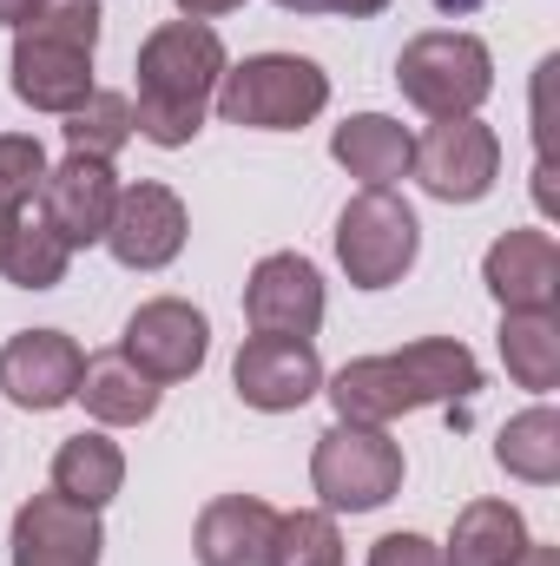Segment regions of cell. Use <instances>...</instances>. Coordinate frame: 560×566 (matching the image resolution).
<instances>
[{
	"label": "cell",
	"instance_id": "cell-22",
	"mask_svg": "<svg viewBox=\"0 0 560 566\" xmlns=\"http://www.w3.org/2000/svg\"><path fill=\"white\" fill-rule=\"evenodd\" d=\"M501 363L521 389L548 396L560 382V316L554 310H501Z\"/></svg>",
	"mask_w": 560,
	"mask_h": 566
},
{
	"label": "cell",
	"instance_id": "cell-9",
	"mask_svg": "<svg viewBox=\"0 0 560 566\" xmlns=\"http://www.w3.org/2000/svg\"><path fill=\"white\" fill-rule=\"evenodd\" d=\"M33 205H40L46 231L66 251H86V244H106V224H113V205H120V178H113L106 158L66 151L60 165H46V185H40Z\"/></svg>",
	"mask_w": 560,
	"mask_h": 566
},
{
	"label": "cell",
	"instance_id": "cell-8",
	"mask_svg": "<svg viewBox=\"0 0 560 566\" xmlns=\"http://www.w3.org/2000/svg\"><path fill=\"white\" fill-rule=\"evenodd\" d=\"M205 349H211V323L185 296H152L120 329V356L139 369L145 382H158V389L165 382H191L205 369Z\"/></svg>",
	"mask_w": 560,
	"mask_h": 566
},
{
	"label": "cell",
	"instance_id": "cell-21",
	"mask_svg": "<svg viewBox=\"0 0 560 566\" xmlns=\"http://www.w3.org/2000/svg\"><path fill=\"white\" fill-rule=\"evenodd\" d=\"M120 488H126L120 441H106L100 428H80V434L60 441V454H53V494L80 501V507H106Z\"/></svg>",
	"mask_w": 560,
	"mask_h": 566
},
{
	"label": "cell",
	"instance_id": "cell-18",
	"mask_svg": "<svg viewBox=\"0 0 560 566\" xmlns=\"http://www.w3.org/2000/svg\"><path fill=\"white\" fill-rule=\"evenodd\" d=\"M409 151H416L409 126H396L390 113H356L330 133V158L350 178H363V191H390L396 178H409Z\"/></svg>",
	"mask_w": 560,
	"mask_h": 566
},
{
	"label": "cell",
	"instance_id": "cell-24",
	"mask_svg": "<svg viewBox=\"0 0 560 566\" xmlns=\"http://www.w3.org/2000/svg\"><path fill=\"white\" fill-rule=\"evenodd\" d=\"M133 139V99L126 93H100L93 86V99L80 106V113H66V151H86V158H120Z\"/></svg>",
	"mask_w": 560,
	"mask_h": 566
},
{
	"label": "cell",
	"instance_id": "cell-25",
	"mask_svg": "<svg viewBox=\"0 0 560 566\" xmlns=\"http://www.w3.org/2000/svg\"><path fill=\"white\" fill-rule=\"evenodd\" d=\"M66 264H73V251L46 231V218H20V231H13V244H7L0 277L13 283V290H53V283L66 277Z\"/></svg>",
	"mask_w": 560,
	"mask_h": 566
},
{
	"label": "cell",
	"instance_id": "cell-30",
	"mask_svg": "<svg viewBox=\"0 0 560 566\" xmlns=\"http://www.w3.org/2000/svg\"><path fill=\"white\" fill-rule=\"evenodd\" d=\"M271 7H283V13H350V20H370L390 0H271Z\"/></svg>",
	"mask_w": 560,
	"mask_h": 566
},
{
	"label": "cell",
	"instance_id": "cell-1",
	"mask_svg": "<svg viewBox=\"0 0 560 566\" xmlns=\"http://www.w3.org/2000/svg\"><path fill=\"white\" fill-rule=\"evenodd\" d=\"M475 389H481V363L455 336H422L390 356H356L323 382V396L336 402V422L370 428H390L396 416L442 409V402H468Z\"/></svg>",
	"mask_w": 560,
	"mask_h": 566
},
{
	"label": "cell",
	"instance_id": "cell-7",
	"mask_svg": "<svg viewBox=\"0 0 560 566\" xmlns=\"http://www.w3.org/2000/svg\"><path fill=\"white\" fill-rule=\"evenodd\" d=\"M409 171L442 205H481L495 191V178H501V139L475 113L468 119H435L409 151Z\"/></svg>",
	"mask_w": 560,
	"mask_h": 566
},
{
	"label": "cell",
	"instance_id": "cell-15",
	"mask_svg": "<svg viewBox=\"0 0 560 566\" xmlns=\"http://www.w3.org/2000/svg\"><path fill=\"white\" fill-rule=\"evenodd\" d=\"M481 283L501 310H554L560 303V244L548 231H501L481 258Z\"/></svg>",
	"mask_w": 560,
	"mask_h": 566
},
{
	"label": "cell",
	"instance_id": "cell-5",
	"mask_svg": "<svg viewBox=\"0 0 560 566\" xmlns=\"http://www.w3.org/2000/svg\"><path fill=\"white\" fill-rule=\"evenodd\" d=\"M396 86L428 119H468L495 93V53L475 33H416L396 60Z\"/></svg>",
	"mask_w": 560,
	"mask_h": 566
},
{
	"label": "cell",
	"instance_id": "cell-16",
	"mask_svg": "<svg viewBox=\"0 0 560 566\" xmlns=\"http://www.w3.org/2000/svg\"><path fill=\"white\" fill-rule=\"evenodd\" d=\"M198 566H271L278 547V507L258 494H218L198 514Z\"/></svg>",
	"mask_w": 560,
	"mask_h": 566
},
{
	"label": "cell",
	"instance_id": "cell-34",
	"mask_svg": "<svg viewBox=\"0 0 560 566\" xmlns=\"http://www.w3.org/2000/svg\"><path fill=\"white\" fill-rule=\"evenodd\" d=\"M27 7H33V0H0V27H20V20H27Z\"/></svg>",
	"mask_w": 560,
	"mask_h": 566
},
{
	"label": "cell",
	"instance_id": "cell-14",
	"mask_svg": "<svg viewBox=\"0 0 560 566\" xmlns=\"http://www.w3.org/2000/svg\"><path fill=\"white\" fill-rule=\"evenodd\" d=\"M100 507H80L66 494H33L13 514V566H100Z\"/></svg>",
	"mask_w": 560,
	"mask_h": 566
},
{
	"label": "cell",
	"instance_id": "cell-27",
	"mask_svg": "<svg viewBox=\"0 0 560 566\" xmlns=\"http://www.w3.org/2000/svg\"><path fill=\"white\" fill-rule=\"evenodd\" d=\"M13 33L93 53V46H100V0H33V7H27V20H20Z\"/></svg>",
	"mask_w": 560,
	"mask_h": 566
},
{
	"label": "cell",
	"instance_id": "cell-23",
	"mask_svg": "<svg viewBox=\"0 0 560 566\" xmlns=\"http://www.w3.org/2000/svg\"><path fill=\"white\" fill-rule=\"evenodd\" d=\"M495 461H501V474H515V481H528V488H554L560 481V416L548 402L521 409L515 422L501 428Z\"/></svg>",
	"mask_w": 560,
	"mask_h": 566
},
{
	"label": "cell",
	"instance_id": "cell-17",
	"mask_svg": "<svg viewBox=\"0 0 560 566\" xmlns=\"http://www.w3.org/2000/svg\"><path fill=\"white\" fill-rule=\"evenodd\" d=\"M13 99L33 113H80L93 99V53L13 33Z\"/></svg>",
	"mask_w": 560,
	"mask_h": 566
},
{
	"label": "cell",
	"instance_id": "cell-2",
	"mask_svg": "<svg viewBox=\"0 0 560 566\" xmlns=\"http://www.w3.org/2000/svg\"><path fill=\"white\" fill-rule=\"evenodd\" d=\"M225 40L205 20H165L139 40V106H133V133L165 151L191 145L205 133L211 93L225 80Z\"/></svg>",
	"mask_w": 560,
	"mask_h": 566
},
{
	"label": "cell",
	"instance_id": "cell-33",
	"mask_svg": "<svg viewBox=\"0 0 560 566\" xmlns=\"http://www.w3.org/2000/svg\"><path fill=\"white\" fill-rule=\"evenodd\" d=\"M13 231H20V211H7V205H0V264H7V244H13Z\"/></svg>",
	"mask_w": 560,
	"mask_h": 566
},
{
	"label": "cell",
	"instance_id": "cell-35",
	"mask_svg": "<svg viewBox=\"0 0 560 566\" xmlns=\"http://www.w3.org/2000/svg\"><path fill=\"white\" fill-rule=\"evenodd\" d=\"M435 7H442V13H475L481 0H435Z\"/></svg>",
	"mask_w": 560,
	"mask_h": 566
},
{
	"label": "cell",
	"instance_id": "cell-10",
	"mask_svg": "<svg viewBox=\"0 0 560 566\" xmlns=\"http://www.w3.org/2000/svg\"><path fill=\"white\" fill-rule=\"evenodd\" d=\"M238 402L258 416H290L310 396H323V356L310 336H251L231 363Z\"/></svg>",
	"mask_w": 560,
	"mask_h": 566
},
{
	"label": "cell",
	"instance_id": "cell-12",
	"mask_svg": "<svg viewBox=\"0 0 560 566\" xmlns=\"http://www.w3.org/2000/svg\"><path fill=\"white\" fill-rule=\"evenodd\" d=\"M185 198L158 178L139 185H120V205H113V224H106V251L126 264V271H165L178 251H185Z\"/></svg>",
	"mask_w": 560,
	"mask_h": 566
},
{
	"label": "cell",
	"instance_id": "cell-3",
	"mask_svg": "<svg viewBox=\"0 0 560 566\" xmlns=\"http://www.w3.org/2000/svg\"><path fill=\"white\" fill-rule=\"evenodd\" d=\"M330 106V73L303 53H258L245 66H225L211 113L245 133H297Z\"/></svg>",
	"mask_w": 560,
	"mask_h": 566
},
{
	"label": "cell",
	"instance_id": "cell-31",
	"mask_svg": "<svg viewBox=\"0 0 560 566\" xmlns=\"http://www.w3.org/2000/svg\"><path fill=\"white\" fill-rule=\"evenodd\" d=\"M185 20H211V13H231V7H245V0H172Z\"/></svg>",
	"mask_w": 560,
	"mask_h": 566
},
{
	"label": "cell",
	"instance_id": "cell-32",
	"mask_svg": "<svg viewBox=\"0 0 560 566\" xmlns=\"http://www.w3.org/2000/svg\"><path fill=\"white\" fill-rule=\"evenodd\" d=\"M515 566H560V547H548V541H528V547L515 554Z\"/></svg>",
	"mask_w": 560,
	"mask_h": 566
},
{
	"label": "cell",
	"instance_id": "cell-4",
	"mask_svg": "<svg viewBox=\"0 0 560 566\" xmlns=\"http://www.w3.org/2000/svg\"><path fill=\"white\" fill-rule=\"evenodd\" d=\"M310 488L330 514H376L403 494V441L370 422H330L310 454Z\"/></svg>",
	"mask_w": 560,
	"mask_h": 566
},
{
	"label": "cell",
	"instance_id": "cell-11",
	"mask_svg": "<svg viewBox=\"0 0 560 566\" xmlns=\"http://www.w3.org/2000/svg\"><path fill=\"white\" fill-rule=\"evenodd\" d=\"M80 376H86V349L66 329H20L0 349V389L13 409H33V416L66 409L80 396Z\"/></svg>",
	"mask_w": 560,
	"mask_h": 566
},
{
	"label": "cell",
	"instance_id": "cell-26",
	"mask_svg": "<svg viewBox=\"0 0 560 566\" xmlns=\"http://www.w3.org/2000/svg\"><path fill=\"white\" fill-rule=\"evenodd\" d=\"M271 566H343L336 514H330V507H297V514H278V547H271Z\"/></svg>",
	"mask_w": 560,
	"mask_h": 566
},
{
	"label": "cell",
	"instance_id": "cell-20",
	"mask_svg": "<svg viewBox=\"0 0 560 566\" xmlns=\"http://www.w3.org/2000/svg\"><path fill=\"white\" fill-rule=\"evenodd\" d=\"M521 547H528V521H521L515 501H468L455 514L442 566H515Z\"/></svg>",
	"mask_w": 560,
	"mask_h": 566
},
{
	"label": "cell",
	"instance_id": "cell-13",
	"mask_svg": "<svg viewBox=\"0 0 560 566\" xmlns=\"http://www.w3.org/2000/svg\"><path fill=\"white\" fill-rule=\"evenodd\" d=\"M245 323H251V336H317V323H323L317 264L297 251L258 258V271L245 283Z\"/></svg>",
	"mask_w": 560,
	"mask_h": 566
},
{
	"label": "cell",
	"instance_id": "cell-6",
	"mask_svg": "<svg viewBox=\"0 0 560 566\" xmlns=\"http://www.w3.org/2000/svg\"><path fill=\"white\" fill-rule=\"evenodd\" d=\"M422 251V224L416 211L396 191H356L336 218V264L356 290H390L409 277Z\"/></svg>",
	"mask_w": 560,
	"mask_h": 566
},
{
	"label": "cell",
	"instance_id": "cell-19",
	"mask_svg": "<svg viewBox=\"0 0 560 566\" xmlns=\"http://www.w3.org/2000/svg\"><path fill=\"white\" fill-rule=\"evenodd\" d=\"M73 402H86V416L100 428H139L158 416V382H145L120 349H106V356H86V376H80Z\"/></svg>",
	"mask_w": 560,
	"mask_h": 566
},
{
	"label": "cell",
	"instance_id": "cell-29",
	"mask_svg": "<svg viewBox=\"0 0 560 566\" xmlns=\"http://www.w3.org/2000/svg\"><path fill=\"white\" fill-rule=\"evenodd\" d=\"M370 566H442V547L422 534H383L370 547Z\"/></svg>",
	"mask_w": 560,
	"mask_h": 566
},
{
	"label": "cell",
	"instance_id": "cell-28",
	"mask_svg": "<svg viewBox=\"0 0 560 566\" xmlns=\"http://www.w3.org/2000/svg\"><path fill=\"white\" fill-rule=\"evenodd\" d=\"M40 185H46V151H40V139L0 133V205L7 211H27L40 198Z\"/></svg>",
	"mask_w": 560,
	"mask_h": 566
}]
</instances>
